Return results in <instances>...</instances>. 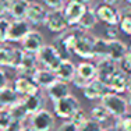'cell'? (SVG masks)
Here are the masks:
<instances>
[{
  "instance_id": "cell-25",
  "label": "cell",
  "mask_w": 131,
  "mask_h": 131,
  "mask_svg": "<svg viewBox=\"0 0 131 131\" xmlns=\"http://www.w3.org/2000/svg\"><path fill=\"white\" fill-rule=\"evenodd\" d=\"M29 3H31L29 0H13L8 15L13 20H24L27 15L28 7H29Z\"/></svg>"
},
{
  "instance_id": "cell-1",
  "label": "cell",
  "mask_w": 131,
  "mask_h": 131,
  "mask_svg": "<svg viewBox=\"0 0 131 131\" xmlns=\"http://www.w3.org/2000/svg\"><path fill=\"white\" fill-rule=\"evenodd\" d=\"M99 103L109 112L110 117H114V118L123 117L124 114L128 113V109H130L126 96H123L121 93H116V92H107L99 101Z\"/></svg>"
},
{
  "instance_id": "cell-12",
  "label": "cell",
  "mask_w": 131,
  "mask_h": 131,
  "mask_svg": "<svg viewBox=\"0 0 131 131\" xmlns=\"http://www.w3.org/2000/svg\"><path fill=\"white\" fill-rule=\"evenodd\" d=\"M32 29V25L24 18V20H13L10 23V28H8V36L7 42L8 43H18L24 39L29 31Z\"/></svg>"
},
{
  "instance_id": "cell-49",
  "label": "cell",
  "mask_w": 131,
  "mask_h": 131,
  "mask_svg": "<svg viewBox=\"0 0 131 131\" xmlns=\"http://www.w3.org/2000/svg\"><path fill=\"white\" fill-rule=\"evenodd\" d=\"M105 131H120V130H117L114 126H112V127H109V128H105Z\"/></svg>"
},
{
  "instance_id": "cell-19",
  "label": "cell",
  "mask_w": 131,
  "mask_h": 131,
  "mask_svg": "<svg viewBox=\"0 0 131 131\" xmlns=\"http://www.w3.org/2000/svg\"><path fill=\"white\" fill-rule=\"evenodd\" d=\"M34 82L39 86V89H48L49 86L57 80L56 77V73L49 68H43V67H39L38 71L35 73V75L32 77Z\"/></svg>"
},
{
  "instance_id": "cell-26",
  "label": "cell",
  "mask_w": 131,
  "mask_h": 131,
  "mask_svg": "<svg viewBox=\"0 0 131 131\" xmlns=\"http://www.w3.org/2000/svg\"><path fill=\"white\" fill-rule=\"evenodd\" d=\"M96 23H98V18H96V14H95V11H93V7H91V6H89V7L86 8L85 14L82 15L81 21L78 23V25H77L75 28H78L80 31L91 32V29H93V28H95Z\"/></svg>"
},
{
  "instance_id": "cell-23",
  "label": "cell",
  "mask_w": 131,
  "mask_h": 131,
  "mask_svg": "<svg viewBox=\"0 0 131 131\" xmlns=\"http://www.w3.org/2000/svg\"><path fill=\"white\" fill-rule=\"evenodd\" d=\"M77 75L81 78L89 81L95 80L98 75V70H96V64L92 63L91 60H82L80 64H77Z\"/></svg>"
},
{
  "instance_id": "cell-35",
  "label": "cell",
  "mask_w": 131,
  "mask_h": 131,
  "mask_svg": "<svg viewBox=\"0 0 131 131\" xmlns=\"http://www.w3.org/2000/svg\"><path fill=\"white\" fill-rule=\"evenodd\" d=\"M89 118V114H88V112L85 110V109H82V107H80L78 110L75 112V113L73 114V116L70 117V120L73 121L74 124H75L77 127H80V126H82L84 123H85L86 120Z\"/></svg>"
},
{
  "instance_id": "cell-15",
  "label": "cell",
  "mask_w": 131,
  "mask_h": 131,
  "mask_svg": "<svg viewBox=\"0 0 131 131\" xmlns=\"http://www.w3.org/2000/svg\"><path fill=\"white\" fill-rule=\"evenodd\" d=\"M39 68V63L38 59H36V54H32V53H24L23 61H21L20 67L17 68V75L18 77H27V78H32L35 75V73Z\"/></svg>"
},
{
  "instance_id": "cell-5",
  "label": "cell",
  "mask_w": 131,
  "mask_h": 131,
  "mask_svg": "<svg viewBox=\"0 0 131 131\" xmlns=\"http://www.w3.org/2000/svg\"><path fill=\"white\" fill-rule=\"evenodd\" d=\"M36 59H38L39 66H42L43 68H49L52 71H56V68L59 67V64L63 60V57H61V54L56 49V46L46 45V43L36 53Z\"/></svg>"
},
{
  "instance_id": "cell-8",
  "label": "cell",
  "mask_w": 131,
  "mask_h": 131,
  "mask_svg": "<svg viewBox=\"0 0 131 131\" xmlns=\"http://www.w3.org/2000/svg\"><path fill=\"white\" fill-rule=\"evenodd\" d=\"M86 8H88V6L82 4V3L74 2V0H67V3H66V6L63 8V13H64V17H66L68 27L75 28L78 25L82 15L85 14Z\"/></svg>"
},
{
  "instance_id": "cell-38",
  "label": "cell",
  "mask_w": 131,
  "mask_h": 131,
  "mask_svg": "<svg viewBox=\"0 0 131 131\" xmlns=\"http://www.w3.org/2000/svg\"><path fill=\"white\" fill-rule=\"evenodd\" d=\"M66 3V0H43V4L50 10H63Z\"/></svg>"
},
{
  "instance_id": "cell-31",
  "label": "cell",
  "mask_w": 131,
  "mask_h": 131,
  "mask_svg": "<svg viewBox=\"0 0 131 131\" xmlns=\"http://www.w3.org/2000/svg\"><path fill=\"white\" fill-rule=\"evenodd\" d=\"M13 46L7 43H0V67H8L13 56Z\"/></svg>"
},
{
  "instance_id": "cell-32",
  "label": "cell",
  "mask_w": 131,
  "mask_h": 131,
  "mask_svg": "<svg viewBox=\"0 0 131 131\" xmlns=\"http://www.w3.org/2000/svg\"><path fill=\"white\" fill-rule=\"evenodd\" d=\"M13 117L8 109L0 107V131H7V128L10 127Z\"/></svg>"
},
{
  "instance_id": "cell-45",
  "label": "cell",
  "mask_w": 131,
  "mask_h": 131,
  "mask_svg": "<svg viewBox=\"0 0 131 131\" xmlns=\"http://www.w3.org/2000/svg\"><path fill=\"white\" fill-rule=\"evenodd\" d=\"M101 2L103 3V4H109V6H113V7H117V6H120L124 0H101Z\"/></svg>"
},
{
  "instance_id": "cell-4",
  "label": "cell",
  "mask_w": 131,
  "mask_h": 131,
  "mask_svg": "<svg viewBox=\"0 0 131 131\" xmlns=\"http://www.w3.org/2000/svg\"><path fill=\"white\" fill-rule=\"evenodd\" d=\"M77 36H78V28L75 29H66L64 32L57 34L56 39L53 40V45L61 54L63 59H68V56L73 53L74 46L77 42Z\"/></svg>"
},
{
  "instance_id": "cell-37",
  "label": "cell",
  "mask_w": 131,
  "mask_h": 131,
  "mask_svg": "<svg viewBox=\"0 0 131 131\" xmlns=\"http://www.w3.org/2000/svg\"><path fill=\"white\" fill-rule=\"evenodd\" d=\"M10 23L11 21L7 17H0V43H7Z\"/></svg>"
},
{
  "instance_id": "cell-2",
  "label": "cell",
  "mask_w": 131,
  "mask_h": 131,
  "mask_svg": "<svg viewBox=\"0 0 131 131\" xmlns=\"http://www.w3.org/2000/svg\"><path fill=\"white\" fill-rule=\"evenodd\" d=\"M80 107H81V103L78 98H75L71 93L53 102V113H54L56 117L61 118V120H70V117Z\"/></svg>"
},
{
  "instance_id": "cell-44",
  "label": "cell",
  "mask_w": 131,
  "mask_h": 131,
  "mask_svg": "<svg viewBox=\"0 0 131 131\" xmlns=\"http://www.w3.org/2000/svg\"><path fill=\"white\" fill-rule=\"evenodd\" d=\"M8 82H10V81H8L7 73L3 70V67H0V89L6 88V86L8 85Z\"/></svg>"
},
{
  "instance_id": "cell-39",
  "label": "cell",
  "mask_w": 131,
  "mask_h": 131,
  "mask_svg": "<svg viewBox=\"0 0 131 131\" xmlns=\"http://www.w3.org/2000/svg\"><path fill=\"white\" fill-rule=\"evenodd\" d=\"M105 36L103 38L109 39V40H113V39H118V29L117 27H112V25H106L105 28Z\"/></svg>"
},
{
  "instance_id": "cell-52",
  "label": "cell",
  "mask_w": 131,
  "mask_h": 131,
  "mask_svg": "<svg viewBox=\"0 0 131 131\" xmlns=\"http://www.w3.org/2000/svg\"><path fill=\"white\" fill-rule=\"evenodd\" d=\"M29 2H34V0H29Z\"/></svg>"
},
{
  "instance_id": "cell-3",
  "label": "cell",
  "mask_w": 131,
  "mask_h": 131,
  "mask_svg": "<svg viewBox=\"0 0 131 131\" xmlns=\"http://www.w3.org/2000/svg\"><path fill=\"white\" fill-rule=\"evenodd\" d=\"M95 35L91 32H85V31L78 29V36H77V42L74 46L73 53L84 60H92L95 59L93 54V42H95Z\"/></svg>"
},
{
  "instance_id": "cell-11",
  "label": "cell",
  "mask_w": 131,
  "mask_h": 131,
  "mask_svg": "<svg viewBox=\"0 0 131 131\" xmlns=\"http://www.w3.org/2000/svg\"><path fill=\"white\" fill-rule=\"evenodd\" d=\"M21 49H23L25 53H32V54H36L42 46L45 45V38L43 35L36 29H31L29 32L24 36V39L21 40Z\"/></svg>"
},
{
  "instance_id": "cell-36",
  "label": "cell",
  "mask_w": 131,
  "mask_h": 131,
  "mask_svg": "<svg viewBox=\"0 0 131 131\" xmlns=\"http://www.w3.org/2000/svg\"><path fill=\"white\" fill-rule=\"evenodd\" d=\"M78 131H105V127L102 126L101 123L92 120L91 117L82 124V126L78 127Z\"/></svg>"
},
{
  "instance_id": "cell-46",
  "label": "cell",
  "mask_w": 131,
  "mask_h": 131,
  "mask_svg": "<svg viewBox=\"0 0 131 131\" xmlns=\"http://www.w3.org/2000/svg\"><path fill=\"white\" fill-rule=\"evenodd\" d=\"M74 2H78V3H82V4H85V6H91L92 4V2L93 0H74Z\"/></svg>"
},
{
  "instance_id": "cell-22",
  "label": "cell",
  "mask_w": 131,
  "mask_h": 131,
  "mask_svg": "<svg viewBox=\"0 0 131 131\" xmlns=\"http://www.w3.org/2000/svg\"><path fill=\"white\" fill-rule=\"evenodd\" d=\"M45 91H46L48 98L52 99V102L57 101V99H61V98H64V96H67L71 93L68 84L63 82V81H60V80H56L48 89H45Z\"/></svg>"
},
{
  "instance_id": "cell-53",
  "label": "cell",
  "mask_w": 131,
  "mask_h": 131,
  "mask_svg": "<svg viewBox=\"0 0 131 131\" xmlns=\"http://www.w3.org/2000/svg\"><path fill=\"white\" fill-rule=\"evenodd\" d=\"M130 40H131V36H130Z\"/></svg>"
},
{
  "instance_id": "cell-14",
  "label": "cell",
  "mask_w": 131,
  "mask_h": 131,
  "mask_svg": "<svg viewBox=\"0 0 131 131\" xmlns=\"http://www.w3.org/2000/svg\"><path fill=\"white\" fill-rule=\"evenodd\" d=\"M48 11L43 4L36 2H31L29 3V7H28L27 15H25V20L31 24L32 27H39V25H45V20H46V15H48Z\"/></svg>"
},
{
  "instance_id": "cell-9",
  "label": "cell",
  "mask_w": 131,
  "mask_h": 131,
  "mask_svg": "<svg viewBox=\"0 0 131 131\" xmlns=\"http://www.w3.org/2000/svg\"><path fill=\"white\" fill-rule=\"evenodd\" d=\"M45 27L53 34H60L68 29V24L66 21L63 10H49L45 20Z\"/></svg>"
},
{
  "instance_id": "cell-30",
  "label": "cell",
  "mask_w": 131,
  "mask_h": 131,
  "mask_svg": "<svg viewBox=\"0 0 131 131\" xmlns=\"http://www.w3.org/2000/svg\"><path fill=\"white\" fill-rule=\"evenodd\" d=\"M89 117H91L92 120L98 121V123L103 124V123H106V121L110 118V114H109V112L106 110L103 106L99 103V105H95L91 109V112H89Z\"/></svg>"
},
{
  "instance_id": "cell-40",
  "label": "cell",
  "mask_w": 131,
  "mask_h": 131,
  "mask_svg": "<svg viewBox=\"0 0 131 131\" xmlns=\"http://www.w3.org/2000/svg\"><path fill=\"white\" fill-rule=\"evenodd\" d=\"M120 68L124 70L127 74H131V49H128L126 57H124L123 61L120 63Z\"/></svg>"
},
{
  "instance_id": "cell-18",
  "label": "cell",
  "mask_w": 131,
  "mask_h": 131,
  "mask_svg": "<svg viewBox=\"0 0 131 131\" xmlns=\"http://www.w3.org/2000/svg\"><path fill=\"white\" fill-rule=\"evenodd\" d=\"M128 75L124 70L118 68V70L114 73V75L109 81V88H110V92H116V93H121L123 95L124 92H127V82H128Z\"/></svg>"
},
{
  "instance_id": "cell-34",
  "label": "cell",
  "mask_w": 131,
  "mask_h": 131,
  "mask_svg": "<svg viewBox=\"0 0 131 131\" xmlns=\"http://www.w3.org/2000/svg\"><path fill=\"white\" fill-rule=\"evenodd\" d=\"M24 52L21 48H14L13 49V56H11V60H10V66L8 68H13V70H17L20 67L21 61H23V57H24Z\"/></svg>"
},
{
  "instance_id": "cell-27",
  "label": "cell",
  "mask_w": 131,
  "mask_h": 131,
  "mask_svg": "<svg viewBox=\"0 0 131 131\" xmlns=\"http://www.w3.org/2000/svg\"><path fill=\"white\" fill-rule=\"evenodd\" d=\"M118 10H120L118 29H120V32L131 36V4H124Z\"/></svg>"
},
{
  "instance_id": "cell-41",
  "label": "cell",
  "mask_w": 131,
  "mask_h": 131,
  "mask_svg": "<svg viewBox=\"0 0 131 131\" xmlns=\"http://www.w3.org/2000/svg\"><path fill=\"white\" fill-rule=\"evenodd\" d=\"M57 131H78V127L71 120H64L60 126L57 127Z\"/></svg>"
},
{
  "instance_id": "cell-47",
  "label": "cell",
  "mask_w": 131,
  "mask_h": 131,
  "mask_svg": "<svg viewBox=\"0 0 131 131\" xmlns=\"http://www.w3.org/2000/svg\"><path fill=\"white\" fill-rule=\"evenodd\" d=\"M127 93H131V74L128 75V82H127Z\"/></svg>"
},
{
  "instance_id": "cell-50",
  "label": "cell",
  "mask_w": 131,
  "mask_h": 131,
  "mask_svg": "<svg viewBox=\"0 0 131 131\" xmlns=\"http://www.w3.org/2000/svg\"><path fill=\"white\" fill-rule=\"evenodd\" d=\"M21 131H34L32 128H31V127L29 126H24L23 127V128H21Z\"/></svg>"
},
{
  "instance_id": "cell-51",
  "label": "cell",
  "mask_w": 131,
  "mask_h": 131,
  "mask_svg": "<svg viewBox=\"0 0 131 131\" xmlns=\"http://www.w3.org/2000/svg\"><path fill=\"white\" fill-rule=\"evenodd\" d=\"M127 2V4H131V0H126Z\"/></svg>"
},
{
  "instance_id": "cell-10",
  "label": "cell",
  "mask_w": 131,
  "mask_h": 131,
  "mask_svg": "<svg viewBox=\"0 0 131 131\" xmlns=\"http://www.w3.org/2000/svg\"><path fill=\"white\" fill-rule=\"evenodd\" d=\"M96 60V70H98V75L96 78H99L101 81H103L105 84H109L110 78L114 75V73L120 68V66L116 61H113L109 57H99L95 59Z\"/></svg>"
},
{
  "instance_id": "cell-7",
  "label": "cell",
  "mask_w": 131,
  "mask_h": 131,
  "mask_svg": "<svg viewBox=\"0 0 131 131\" xmlns=\"http://www.w3.org/2000/svg\"><path fill=\"white\" fill-rule=\"evenodd\" d=\"M93 11L96 14L98 21L106 24V25L118 27V23H120V10L117 7L101 3V4L93 6Z\"/></svg>"
},
{
  "instance_id": "cell-43",
  "label": "cell",
  "mask_w": 131,
  "mask_h": 131,
  "mask_svg": "<svg viewBox=\"0 0 131 131\" xmlns=\"http://www.w3.org/2000/svg\"><path fill=\"white\" fill-rule=\"evenodd\" d=\"M71 84H73L77 89H81V91H82V89L88 85V81L84 80V78H81L80 75H75V77H74V80L71 81Z\"/></svg>"
},
{
  "instance_id": "cell-29",
  "label": "cell",
  "mask_w": 131,
  "mask_h": 131,
  "mask_svg": "<svg viewBox=\"0 0 131 131\" xmlns=\"http://www.w3.org/2000/svg\"><path fill=\"white\" fill-rule=\"evenodd\" d=\"M107 52H109V39L96 36L95 42H93V54H95V59L107 57Z\"/></svg>"
},
{
  "instance_id": "cell-13",
  "label": "cell",
  "mask_w": 131,
  "mask_h": 131,
  "mask_svg": "<svg viewBox=\"0 0 131 131\" xmlns=\"http://www.w3.org/2000/svg\"><path fill=\"white\" fill-rule=\"evenodd\" d=\"M107 92H110L109 85L105 84L103 81H101L99 78L89 81L88 85L82 89L84 96H85L88 101H101Z\"/></svg>"
},
{
  "instance_id": "cell-33",
  "label": "cell",
  "mask_w": 131,
  "mask_h": 131,
  "mask_svg": "<svg viewBox=\"0 0 131 131\" xmlns=\"http://www.w3.org/2000/svg\"><path fill=\"white\" fill-rule=\"evenodd\" d=\"M113 126L120 131H131V113H127L123 117L116 118Z\"/></svg>"
},
{
  "instance_id": "cell-16",
  "label": "cell",
  "mask_w": 131,
  "mask_h": 131,
  "mask_svg": "<svg viewBox=\"0 0 131 131\" xmlns=\"http://www.w3.org/2000/svg\"><path fill=\"white\" fill-rule=\"evenodd\" d=\"M13 88L15 89V92L20 95V98H25V96L34 95V93L42 91L39 89V86L34 82L32 78H27V77H18L14 80Z\"/></svg>"
},
{
  "instance_id": "cell-48",
  "label": "cell",
  "mask_w": 131,
  "mask_h": 131,
  "mask_svg": "<svg viewBox=\"0 0 131 131\" xmlns=\"http://www.w3.org/2000/svg\"><path fill=\"white\" fill-rule=\"evenodd\" d=\"M126 99H127V103H128V107H131V93H127Z\"/></svg>"
},
{
  "instance_id": "cell-21",
  "label": "cell",
  "mask_w": 131,
  "mask_h": 131,
  "mask_svg": "<svg viewBox=\"0 0 131 131\" xmlns=\"http://www.w3.org/2000/svg\"><path fill=\"white\" fill-rule=\"evenodd\" d=\"M24 106H25L28 114H34L36 112L42 110L45 107V98H43V93L42 91L34 93V95H29V96H25V98H21Z\"/></svg>"
},
{
  "instance_id": "cell-42",
  "label": "cell",
  "mask_w": 131,
  "mask_h": 131,
  "mask_svg": "<svg viewBox=\"0 0 131 131\" xmlns=\"http://www.w3.org/2000/svg\"><path fill=\"white\" fill-rule=\"evenodd\" d=\"M13 0H0V17H6L10 11V6Z\"/></svg>"
},
{
  "instance_id": "cell-28",
  "label": "cell",
  "mask_w": 131,
  "mask_h": 131,
  "mask_svg": "<svg viewBox=\"0 0 131 131\" xmlns=\"http://www.w3.org/2000/svg\"><path fill=\"white\" fill-rule=\"evenodd\" d=\"M8 110H10V113H11L13 120L21 121V123H24V121L29 117V114H28V112H27V109H25V106H24V103H23L21 99L17 102V103H14L13 106H10Z\"/></svg>"
},
{
  "instance_id": "cell-6",
  "label": "cell",
  "mask_w": 131,
  "mask_h": 131,
  "mask_svg": "<svg viewBox=\"0 0 131 131\" xmlns=\"http://www.w3.org/2000/svg\"><path fill=\"white\" fill-rule=\"evenodd\" d=\"M28 118H29V124L28 126L34 131H52L53 127H54L56 116L52 110L43 107L42 110L31 114Z\"/></svg>"
},
{
  "instance_id": "cell-24",
  "label": "cell",
  "mask_w": 131,
  "mask_h": 131,
  "mask_svg": "<svg viewBox=\"0 0 131 131\" xmlns=\"http://www.w3.org/2000/svg\"><path fill=\"white\" fill-rule=\"evenodd\" d=\"M20 99H21L20 95L15 92V89L13 88V86L7 85L6 88L0 89V107L8 109L10 106L17 103Z\"/></svg>"
},
{
  "instance_id": "cell-20",
  "label": "cell",
  "mask_w": 131,
  "mask_h": 131,
  "mask_svg": "<svg viewBox=\"0 0 131 131\" xmlns=\"http://www.w3.org/2000/svg\"><path fill=\"white\" fill-rule=\"evenodd\" d=\"M127 52H128V46L120 39H113L109 40V52H107V57L112 59L116 63H121L123 59L126 57Z\"/></svg>"
},
{
  "instance_id": "cell-17",
  "label": "cell",
  "mask_w": 131,
  "mask_h": 131,
  "mask_svg": "<svg viewBox=\"0 0 131 131\" xmlns=\"http://www.w3.org/2000/svg\"><path fill=\"white\" fill-rule=\"evenodd\" d=\"M54 73H56L57 80L63 81V82H67V84H71V81L77 75V66L70 59H63L61 63L59 64V67L56 68Z\"/></svg>"
}]
</instances>
